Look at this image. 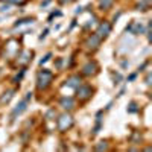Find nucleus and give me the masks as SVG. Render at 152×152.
<instances>
[{
  "label": "nucleus",
  "instance_id": "25",
  "mask_svg": "<svg viewBox=\"0 0 152 152\" xmlns=\"http://www.w3.org/2000/svg\"><path fill=\"white\" fill-rule=\"evenodd\" d=\"M134 78H135V73H132V75H131V76H129V78H128V81H132V79H134Z\"/></svg>",
  "mask_w": 152,
  "mask_h": 152
},
{
  "label": "nucleus",
  "instance_id": "7",
  "mask_svg": "<svg viewBox=\"0 0 152 152\" xmlns=\"http://www.w3.org/2000/svg\"><path fill=\"white\" fill-rule=\"evenodd\" d=\"M111 34V24L108 21H102L99 24V28L96 31V35L100 38V40H105V38Z\"/></svg>",
  "mask_w": 152,
  "mask_h": 152
},
{
  "label": "nucleus",
  "instance_id": "12",
  "mask_svg": "<svg viewBox=\"0 0 152 152\" xmlns=\"http://www.w3.org/2000/svg\"><path fill=\"white\" fill-rule=\"evenodd\" d=\"M81 78L79 76H70V78L66 81V85H69V87H72V88H78L79 85H81Z\"/></svg>",
  "mask_w": 152,
  "mask_h": 152
},
{
  "label": "nucleus",
  "instance_id": "21",
  "mask_svg": "<svg viewBox=\"0 0 152 152\" xmlns=\"http://www.w3.org/2000/svg\"><path fill=\"white\" fill-rule=\"evenodd\" d=\"M50 56H52V53H50V52H49V53H47V55H46L44 58H41V61H40V66H43V64H46V62L49 61V58H50Z\"/></svg>",
  "mask_w": 152,
  "mask_h": 152
},
{
  "label": "nucleus",
  "instance_id": "20",
  "mask_svg": "<svg viewBox=\"0 0 152 152\" xmlns=\"http://www.w3.org/2000/svg\"><path fill=\"white\" fill-rule=\"evenodd\" d=\"M107 151L108 149V145H107V142H100V145H97L96 146V151Z\"/></svg>",
  "mask_w": 152,
  "mask_h": 152
},
{
  "label": "nucleus",
  "instance_id": "16",
  "mask_svg": "<svg viewBox=\"0 0 152 152\" xmlns=\"http://www.w3.org/2000/svg\"><path fill=\"white\" fill-rule=\"evenodd\" d=\"M0 2L11 3V5H23V3H26V0H0Z\"/></svg>",
  "mask_w": 152,
  "mask_h": 152
},
{
  "label": "nucleus",
  "instance_id": "2",
  "mask_svg": "<svg viewBox=\"0 0 152 152\" xmlns=\"http://www.w3.org/2000/svg\"><path fill=\"white\" fill-rule=\"evenodd\" d=\"M73 125H75V120H73V117L70 116L69 113L61 114V116L58 117V122H56V126H58V131H59V132L69 131Z\"/></svg>",
  "mask_w": 152,
  "mask_h": 152
},
{
  "label": "nucleus",
  "instance_id": "4",
  "mask_svg": "<svg viewBox=\"0 0 152 152\" xmlns=\"http://www.w3.org/2000/svg\"><path fill=\"white\" fill-rule=\"evenodd\" d=\"M32 56H34V52H31V50H20V52L17 53V56H15L17 66L26 67L28 64H31Z\"/></svg>",
  "mask_w": 152,
  "mask_h": 152
},
{
  "label": "nucleus",
  "instance_id": "11",
  "mask_svg": "<svg viewBox=\"0 0 152 152\" xmlns=\"http://www.w3.org/2000/svg\"><path fill=\"white\" fill-rule=\"evenodd\" d=\"M59 105L64 108V110L70 111V110L75 108V100H73L72 97H62V99L59 100Z\"/></svg>",
  "mask_w": 152,
  "mask_h": 152
},
{
  "label": "nucleus",
  "instance_id": "3",
  "mask_svg": "<svg viewBox=\"0 0 152 152\" xmlns=\"http://www.w3.org/2000/svg\"><path fill=\"white\" fill-rule=\"evenodd\" d=\"M18 52H20V43H18V40L11 38V40L6 43V46H5V56H8V59H12V58L17 56Z\"/></svg>",
  "mask_w": 152,
  "mask_h": 152
},
{
  "label": "nucleus",
  "instance_id": "10",
  "mask_svg": "<svg viewBox=\"0 0 152 152\" xmlns=\"http://www.w3.org/2000/svg\"><path fill=\"white\" fill-rule=\"evenodd\" d=\"M126 31H131L134 35H140V34H143V31H145V28L142 26V23H137V21H132L128 28H126Z\"/></svg>",
  "mask_w": 152,
  "mask_h": 152
},
{
  "label": "nucleus",
  "instance_id": "9",
  "mask_svg": "<svg viewBox=\"0 0 152 152\" xmlns=\"http://www.w3.org/2000/svg\"><path fill=\"white\" fill-rule=\"evenodd\" d=\"M28 102L29 100L24 97L23 100H20V104L12 110V114H11V122H14L15 119H17V116H20V114L23 113V111H26V108H28Z\"/></svg>",
  "mask_w": 152,
  "mask_h": 152
},
{
  "label": "nucleus",
  "instance_id": "24",
  "mask_svg": "<svg viewBox=\"0 0 152 152\" xmlns=\"http://www.w3.org/2000/svg\"><path fill=\"white\" fill-rule=\"evenodd\" d=\"M146 84H148V85L151 84V75H148V78H146Z\"/></svg>",
  "mask_w": 152,
  "mask_h": 152
},
{
  "label": "nucleus",
  "instance_id": "17",
  "mask_svg": "<svg viewBox=\"0 0 152 152\" xmlns=\"http://www.w3.org/2000/svg\"><path fill=\"white\" fill-rule=\"evenodd\" d=\"M34 21V18H21V20H18L14 26L17 28V26H21V24H26V23H32Z\"/></svg>",
  "mask_w": 152,
  "mask_h": 152
},
{
  "label": "nucleus",
  "instance_id": "19",
  "mask_svg": "<svg viewBox=\"0 0 152 152\" xmlns=\"http://www.w3.org/2000/svg\"><path fill=\"white\" fill-rule=\"evenodd\" d=\"M55 116H56L55 110H49V111H47V114H46V119H47V120H53L52 117H55Z\"/></svg>",
  "mask_w": 152,
  "mask_h": 152
},
{
  "label": "nucleus",
  "instance_id": "23",
  "mask_svg": "<svg viewBox=\"0 0 152 152\" xmlns=\"http://www.w3.org/2000/svg\"><path fill=\"white\" fill-rule=\"evenodd\" d=\"M47 32H49V31L46 29V31H44V32H43V34L40 35V40H43V38H46V35H47Z\"/></svg>",
  "mask_w": 152,
  "mask_h": 152
},
{
  "label": "nucleus",
  "instance_id": "15",
  "mask_svg": "<svg viewBox=\"0 0 152 152\" xmlns=\"http://www.w3.org/2000/svg\"><path fill=\"white\" fill-rule=\"evenodd\" d=\"M149 6H151V0H142V2L137 5V9L138 11H148Z\"/></svg>",
  "mask_w": 152,
  "mask_h": 152
},
{
  "label": "nucleus",
  "instance_id": "13",
  "mask_svg": "<svg viewBox=\"0 0 152 152\" xmlns=\"http://www.w3.org/2000/svg\"><path fill=\"white\" fill-rule=\"evenodd\" d=\"M14 93H15V90H9V91H6V93L2 96V99H0V104H8L9 100L14 97Z\"/></svg>",
  "mask_w": 152,
  "mask_h": 152
},
{
  "label": "nucleus",
  "instance_id": "1",
  "mask_svg": "<svg viewBox=\"0 0 152 152\" xmlns=\"http://www.w3.org/2000/svg\"><path fill=\"white\" fill-rule=\"evenodd\" d=\"M52 81H53V73L50 70L43 69V70L38 72V75H37V88L40 91H43V90H46V88L50 87Z\"/></svg>",
  "mask_w": 152,
  "mask_h": 152
},
{
  "label": "nucleus",
  "instance_id": "5",
  "mask_svg": "<svg viewBox=\"0 0 152 152\" xmlns=\"http://www.w3.org/2000/svg\"><path fill=\"white\" fill-rule=\"evenodd\" d=\"M76 96H78L81 102H85V100H88L93 96V88L90 85H79L76 88Z\"/></svg>",
  "mask_w": 152,
  "mask_h": 152
},
{
  "label": "nucleus",
  "instance_id": "22",
  "mask_svg": "<svg viewBox=\"0 0 152 152\" xmlns=\"http://www.w3.org/2000/svg\"><path fill=\"white\" fill-rule=\"evenodd\" d=\"M138 108H137V105H135V102H131V105H129V108H128V111L129 113H135Z\"/></svg>",
  "mask_w": 152,
  "mask_h": 152
},
{
  "label": "nucleus",
  "instance_id": "6",
  "mask_svg": "<svg viewBox=\"0 0 152 152\" xmlns=\"http://www.w3.org/2000/svg\"><path fill=\"white\" fill-rule=\"evenodd\" d=\"M100 41H102V40H100L96 34H91V35L84 41V46H85V49L88 50V52H94V50L100 46Z\"/></svg>",
  "mask_w": 152,
  "mask_h": 152
},
{
  "label": "nucleus",
  "instance_id": "14",
  "mask_svg": "<svg viewBox=\"0 0 152 152\" xmlns=\"http://www.w3.org/2000/svg\"><path fill=\"white\" fill-rule=\"evenodd\" d=\"M113 3H114V0H99V8L102 11H107L113 6Z\"/></svg>",
  "mask_w": 152,
  "mask_h": 152
},
{
  "label": "nucleus",
  "instance_id": "8",
  "mask_svg": "<svg viewBox=\"0 0 152 152\" xmlns=\"http://www.w3.org/2000/svg\"><path fill=\"white\" fill-rule=\"evenodd\" d=\"M97 72H99V66H97L96 61H88L82 67V75L84 76H94Z\"/></svg>",
  "mask_w": 152,
  "mask_h": 152
},
{
  "label": "nucleus",
  "instance_id": "18",
  "mask_svg": "<svg viewBox=\"0 0 152 152\" xmlns=\"http://www.w3.org/2000/svg\"><path fill=\"white\" fill-rule=\"evenodd\" d=\"M24 72H26V69L23 67V69L20 70V73H18V75L15 76V78H14V82H15V84H18V82L21 81V78H23V75H24Z\"/></svg>",
  "mask_w": 152,
  "mask_h": 152
}]
</instances>
